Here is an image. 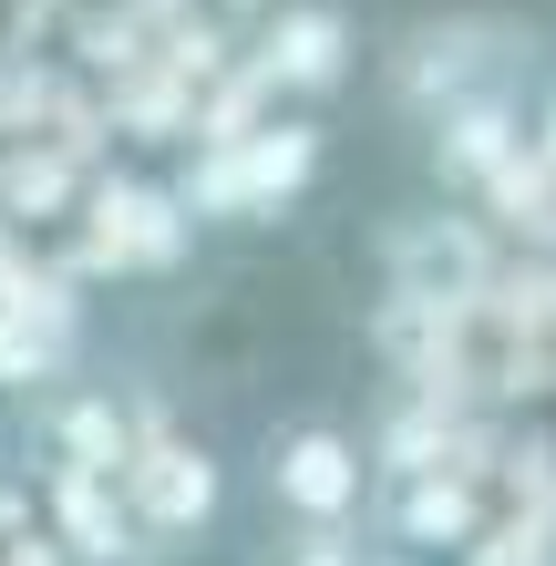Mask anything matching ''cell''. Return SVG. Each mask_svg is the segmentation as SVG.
<instances>
[{"mask_svg":"<svg viewBox=\"0 0 556 566\" xmlns=\"http://www.w3.org/2000/svg\"><path fill=\"white\" fill-rule=\"evenodd\" d=\"M319 155H331V135H319L310 114H269L258 135H227V145H186V217L196 227H258V217H279V207H300L310 176H319Z\"/></svg>","mask_w":556,"mask_h":566,"instance_id":"obj_1","label":"cell"},{"mask_svg":"<svg viewBox=\"0 0 556 566\" xmlns=\"http://www.w3.org/2000/svg\"><path fill=\"white\" fill-rule=\"evenodd\" d=\"M124 505L145 515V536L155 546H196L217 525L227 505V474H217V453L196 443V432H176L166 412L135 391V453H124Z\"/></svg>","mask_w":556,"mask_h":566,"instance_id":"obj_3","label":"cell"},{"mask_svg":"<svg viewBox=\"0 0 556 566\" xmlns=\"http://www.w3.org/2000/svg\"><path fill=\"white\" fill-rule=\"evenodd\" d=\"M0 11H11V0H0Z\"/></svg>","mask_w":556,"mask_h":566,"instance_id":"obj_15","label":"cell"},{"mask_svg":"<svg viewBox=\"0 0 556 566\" xmlns=\"http://www.w3.org/2000/svg\"><path fill=\"white\" fill-rule=\"evenodd\" d=\"M279 566H361V536H350V525H300V536L279 546Z\"/></svg>","mask_w":556,"mask_h":566,"instance_id":"obj_13","label":"cell"},{"mask_svg":"<svg viewBox=\"0 0 556 566\" xmlns=\"http://www.w3.org/2000/svg\"><path fill=\"white\" fill-rule=\"evenodd\" d=\"M391 536H402V546H474V536H484L474 474H443V463L402 474V494H391Z\"/></svg>","mask_w":556,"mask_h":566,"instance_id":"obj_11","label":"cell"},{"mask_svg":"<svg viewBox=\"0 0 556 566\" xmlns=\"http://www.w3.org/2000/svg\"><path fill=\"white\" fill-rule=\"evenodd\" d=\"M474 42H484V21H443V31H412V42L391 52V104L433 124L443 104L484 93V73H474Z\"/></svg>","mask_w":556,"mask_h":566,"instance_id":"obj_8","label":"cell"},{"mask_svg":"<svg viewBox=\"0 0 556 566\" xmlns=\"http://www.w3.org/2000/svg\"><path fill=\"white\" fill-rule=\"evenodd\" d=\"M186 248H196L186 196L155 186V176H124V165H104V176L83 186V207H73V227H62L52 258H62L83 289H104V279H166Z\"/></svg>","mask_w":556,"mask_h":566,"instance_id":"obj_2","label":"cell"},{"mask_svg":"<svg viewBox=\"0 0 556 566\" xmlns=\"http://www.w3.org/2000/svg\"><path fill=\"white\" fill-rule=\"evenodd\" d=\"M0 566H73V556H62V536H52V525H21V536L0 546Z\"/></svg>","mask_w":556,"mask_h":566,"instance_id":"obj_14","label":"cell"},{"mask_svg":"<svg viewBox=\"0 0 556 566\" xmlns=\"http://www.w3.org/2000/svg\"><path fill=\"white\" fill-rule=\"evenodd\" d=\"M52 463H83V474H124V453H135V391H52Z\"/></svg>","mask_w":556,"mask_h":566,"instance_id":"obj_10","label":"cell"},{"mask_svg":"<svg viewBox=\"0 0 556 566\" xmlns=\"http://www.w3.org/2000/svg\"><path fill=\"white\" fill-rule=\"evenodd\" d=\"M505 165H515V104H505L495 83L433 114V176L443 186H495Z\"/></svg>","mask_w":556,"mask_h":566,"instance_id":"obj_9","label":"cell"},{"mask_svg":"<svg viewBox=\"0 0 556 566\" xmlns=\"http://www.w3.org/2000/svg\"><path fill=\"white\" fill-rule=\"evenodd\" d=\"M31 494H42V525L62 536L73 566H155V556H166V546L145 536V515L124 505V474H83V463H52L42 453Z\"/></svg>","mask_w":556,"mask_h":566,"instance_id":"obj_5","label":"cell"},{"mask_svg":"<svg viewBox=\"0 0 556 566\" xmlns=\"http://www.w3.org/2000/svg\"><path fill=\"white\" fill-rule=\"evenodd\" d=\"M93 176H104V165L73 155V145H52V135L0 145V227H11V238H62Z\"/></svg>","mask_w":556,"mask_h":566,"instance_id":"obj_7","label":"cell"},{"mask_svg":"<svg viewBox=\"0 0 556 566\" xmlns=\"http://www.w3.org/2000/svg\"><path fill=\"white\" fill-rule=\"evenodd\" d=\"M248 62L279 83V104H289V93L319 104V93L350 83V21L331 11V0H279V11L248 31Z\"/></svg>","mask_w":556,"mask_h":566,"instance_id":"obj_6","label":"cell"},{"mask_svg":"<svg viewBox=\"0 0 556 566\" xmlns=\"http://www.w3.org/2000/svg\"><path fill=\"white\" fill-rule=\"evenodd\" d=\"M62 62H73L83 83H124L135 62H155V31L124 11V0H73V11H62Z\"/></svg>","mask_w":556,"mask_h":566,"instance_id":"obj_12","label":"cell"},{"mask_svg":"<svg viewBox=\"0 0 556 566\" xmlns=\"http://www.w3.org/2000/svg\"><path fill=\"white\" fill-rule=\"evenodd\" d=\"M269 505L289 525H361V494H371V453L350 443L340 422H289L269 432V463H258Z\"/></svg>","mask_w":556,"mask_h":566,"instance_id":"obj_4","label":"cell"}]
</instances>
